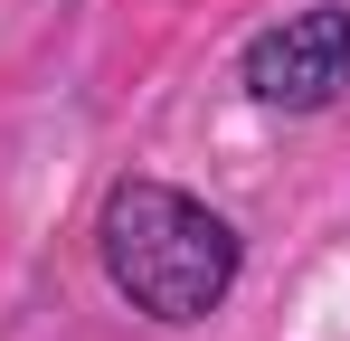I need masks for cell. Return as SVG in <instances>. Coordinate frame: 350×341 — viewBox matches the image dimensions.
I'll list each match as a JSON object with an SVG mask.
<instances>
[{"mask_svg":"<svg viewBox=\"0 0 350 341\" xmlns=\"http://www.w3.org/2000/svg\"><path fill=\"white\" fill-rule=\"evenodd\" d=\"M95 247L114 294L152 323H208L237 284V227L171 180H123L95 218Z\"/></svg>","mask_w":350,"mask_h":341,"instance_id":"cell-1","label":"cell"},{"mask_svg":"<svg viewBox=\"0 0 350 341\" xmlns=\"http://www.w3.org/2000/svg\"><path fill=\"white\" fill-rule=\"evenodd\" d=\"M350 86V10H293L246 48V95L275 114H322Z\"/></svg>","mask_w":350,"mask_h":341,"instance_id":"cell-2","label":"cell"}]
</instances>
